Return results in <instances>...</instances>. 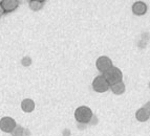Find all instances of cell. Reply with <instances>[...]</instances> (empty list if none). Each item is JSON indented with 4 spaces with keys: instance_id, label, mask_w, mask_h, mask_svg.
I'll return each instance as SVG.
<instances>
[{
    "instance_id": "obj_8",
    "label": "cell",
    "mask_w": 150,
    "mask_h": 136,
    "mask_svg": "<svg viewBox=\"0 0 150 136\" xmlns=\"http://www.w3.org/2000/svg\"><path fill=\"white\" fill-rule=\"evenodd\" d=\"M21 109L26 113H30L35 109V103L30 99H25L21 101Z\"/></svg>"
},
{
    "instance_id": "obj_5",
    "label": "cell",
    "mask_w": 150,
    "mask_h": 136,
    "mask_svg": "<svg viewBox=\"0 0 150 136\" xmlns=\"http://www.w3.org/2000/svg\"><path fill=\"white\" fill-rule=\"evenodd\" d=\"M96 66H97V68H98L99 71L102 72V73H104V72L107 71L109 68L112 67V61H111V59H109L108 57H106V56H102V57H100L97 60Z\"/></svg>"
},
{
    "instance_id": "obj_2",
    "label": "cell",
    "mask_w": 150,
    "mask_h": 136,
    "mask_svg": "<svg viewBox=\"0 0 150 136\" xmlns=\"http://www.w3.org/2000/svg\"><path fill=\"white\" fill-rule=\"evenodd\" d=\"M103 77H104V79L107 81L109 86H111V85L117 84V83H119V82H122L123 73L118 67L112 66L111 68H109L107 71L103 73Z\"/></svg>"
},
{
    "instance_id": "obj_1",
    "label": "cell",
    "mask_w": 150,
    "mask_h": 136,
    "mask_svg": "<svg viewBox=\"0 0 150 136\" xmlns=\"http://www.w3.org/2000/svg\"><path fill=\"white\" fill-rule=\"evenodd\" d=\"M75 118L80 124H88L90 121V119L93 118V111L88 107L81 106L76 109Z\"/></svg>"
},
{
    "instance_id": "obj_10",
    "label": "cell",
    "mask_w": 150,
    "mask_h": 136,
    "mask_svg": "<svg viewBox=\"0 0 150 136\" xmlns=\"http://www.w3.org/2000/svg\"><path fill=\"white\" fill-rule=\"evenodd\" d=\"M111 90L115 94H122L125 92V84L123 82H119L117 84L111 85Z\"/></svg>"
},
{
    "instance_id": "obj_6",
    "label": "cell",
    "mask_w": 150,
    "mask_h": 136,
    "mask_svg": "<svg viewBox=\"0 0 150 136\" xmlns=\"http://www.w3.org/2000/svg\"><path fill=\"white\" fill-rule=\"evenodd\" d=\"M0 5L2 6L4 12H12L18 8L19 1L18 0H3V1H1Z\"/></svg>"
},
{
    "instance_id": "obj_7",
    "label": "cell",
    "mask_w": 150,
    "mask_h": 136,
    "mask_svg": "<svg viewBox=\"0 0 150 136\" xmlns=\"http://www.w3.org/2000/svg\"><path fill=\"white\" fill-rule=\"evenodd\" d=\"M132 12L134 15H138V16L144 15L147 12V5H146V3L143 2V1H137L132 5Z\"/></svg>"
},
{
    "instance_id": "obj_4",
    "label": "cell",
    "mask_w": 150,
    "mask_h": 136,
    "mask_svg": "<svg viewBox=\"0 0 150 136\" xmlns=\"http://www.w3.org/2000/svg\"><path fill=\"white\" fill-rule=\"evenodd\" d=\"M16 126L17 125H16L15 119L12 117L5 116L0 119V130L5 132V133H12V131L15 129Z\"/></svg>"
},
{
    "instance_id": "obj_12",
    "label": "cell",
    "mask_w": 150,
    "mask_h": 136,
    "mask_svg": "<svg viewBox=\"0 0 150 136\" xmlns=\"http://www.w3.org/2000/svg\"><path fill=\"white\" fill-rule=\"evenodd\" d=\"M24 132L25 130L20 126H16L15 129L12 131V135L13 136H24Z\"/></svg>"
},
{
    "instance_id": "obj_9",
    "label": "cell",
    "mask_w": 150,
    "mask_h": 136,
    "mask_svg": "<svg viewBox=\"0 0 150 136\" xmlns=\"http://www.w3.org/2000/svg\"><path fill=\"white\" fill-rule=\"evenodd\" d=\"M135 117L139 121H146L150 118V112L146 108H141L135 113Z\"/></svg>"
},
{
    "instance_id": "obj_14",
    "label": "cell",
    "mask_w": 150,
    "mask_h": 136,
    "mask_svg": "<svg viewBox=\"0 0 150 136\" xmlns=\"http://www.w3.org/2000/svg\"><path fill=\"white\" fill-rule=\"evenodd\" d=\"M3 14H4V11H3L2 6H1V5H0V16H1V15H3Z\"/></svg>"
},
{
    "instance_id": "obj_13",
    "label": "cell",
    "mask_w": 150,
    "mask_h": 136,
    "mask_svg": "<svg viewBox=\"0 0 150 136\" xmlns=\"http://www.w3.org/2000/svg\"><path fill=\"white\" fill-rule=\"evenodd\" d=\"M144 108H146V109H147V110H148V111L150 112V101H148L147 104L145 105V107H144Z\"/></svg>"
},
{
    "instance_id": "obj_11",
    "label": "cell",
    "mask_w": 150,
    "mask_h": 136,
    "mask_svg": "<svg viewBox=\"0 0 150 136\" xmlns=\"http://www.w3.org/2000/svg\"><path fill=\"white\" fill-rule=\"evenodd\" d=\"M43 5H44V1H42V0H32V1H30V8L33 11L41 10L43 8Z\"/></svg>"
},
{
    "instance_id": "obj_3",
    "label": "cell",
    "mask_w": 150,
    "mask_h": 136,
    "mask_svg": "<svg viewBox=\"0 0 150 136\" xmlns=\"http://www.w3.org/2000/svg\"><path fill=\"white\" fill-rule=\"evenodd\" d=\"M93 88L95 91L99 92V93H103V92L107 91L110 88V86L103 75H98L93 82Z\"/></svg>"
}]
</instances>
